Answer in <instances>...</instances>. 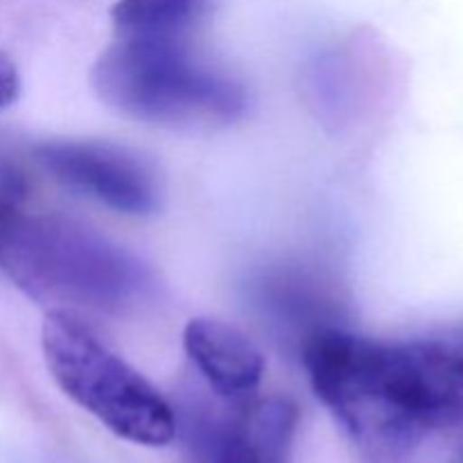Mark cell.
Instances as JSON below:
<instances>
[{
  "label": "cell",
  "mask_w": 463,
  "mask_h": 463,
  "mask_svg": "<svg viewBox=\"0 0 463 463\" xmlns=\"http://www.w3.org/2000/svg\"><path fill=\"white\" fill-rule=\"evenodd\" d=\"M301 357L319 401L369 450L463 423V328L380 342L330 326L303 339Z\"/></svg>",
  "instance_id": "cell-1"
},
{
  "label": "cell",
  "mask_w": 463,
  "mask_h": 463,
  "mask_svg": "<svg viewBox=\"0 0 463 463\" xmlns=\"http://www.w3.org/2000/svg\"><path fill=\"white\" fill-rule=\"evenodd\" d=\"M0 269L48 312L84 321L127 315L154 289L149 267L99 231L21 208L0 220Z\"/></svg>",
  "instance_id": "cell-2"
},
{
  "label": "cell",
  "mask_w": 463,
  "mask_h": 463,
  "mask_svg": "<svg viewBox=\"0 0 463 463\" xmlns=\"http://www.w3.org/2000/svg\"><path fill=\"white\" fill-rule=\"evenodd\" d=\"M90 84L120 116L167 129L229 125L247 109L242 81L199 57L190 41L113 36Z\"/></svg>",
  "instance_id": "cell-3"
},
{
  "label": "cell",
  "mask_w": 463,
  "mask_h": 463,
  "mask_svg": "<svg viewBox=\"0 0 463 463\" xmlns=\"http://www.w3.org/2000/svg\"><path fill=\"white\" fill-rule=\"evenodd\" d=\"M41 346L59 389L116 437L149 448L167 446L175 439L176 416L170 402L84 319L48 312Z\"/></svg>",
  "instance_id": "cell-4"
},
{
  "label": "cell",
  "mask_w": 463,
  "mask_h": 463,
  "mask_svg": "<svg viewBox=\"0 0 463 463\" xmlns=\"http://www.w3.org/2000/svg\"><path fill=\"white\" fill-rule=\"evenodd\" d=\"M34 156L57 184L125 215H149L161 203V176L154 163L125 145L48 140Z\"/></svg>",
  "instance_id": "cell-5"
},
{
  "label": "cell",
  "mask_w": 463,
  "mask_h": 463,
  "mask_svg": "<svg viewBox=\"0 0 463 463\" xmlns=\"http://www.w3.org/2000/svg\"><path fill=\"white\" fill-rule=\"evenodd\" d=\"M184 348L197 373L222 398L249 396L265 375L260 348L226 321L197 317L184 330Z\"/></svg>",
  "instance_id": "cell-6"
},
{
  "label": "cell",
  "mask_w": 463,
  "mask_h": 463,
  "mask_svg": "<svg viewBox=\"0 0 463 463\" xmlns=\"http://www.w3.org/2000/svg\"><path fill=\"white\" fill-rule=\"evenodd\" d=\"M297 410L288 401L258 402L242 414L215 423V463H285Z\"/></svg>",
  "instance_id": "cell-7"
},
{
  "label": "cell",
  "mask_w": 463,
  "mask_h": 463,
  "mask_svg": "<svg viewBox=\"0 0 463 463\" xmlns=\"http://www.w3.org/2000/svg\"><path fill=\"white\" fill-rule=\"evenodd\" d=\"M220 0H116L113 36L193 41Z\"/></svg>",
  "instance_id": "cell-8"
},
{
  "label": "cell",
  "mask_w": 463,
  "mask_h": 463,
  "mask_svg": "<svg viewBox=\"0 0 463 463\" xmlns=\"http://www.w3.org/2000/svg\"><path fill=\"white\" fill-rule=\"evenodd\" d=\"M321 285L324 283L301 271H279L260 279L258 301L265 310L274 312L279 319H285L297 328L303 342L317 330L337 326L330 319V303L335 301Z\"/></svg>",
  "instance_id": "cell-9"
},
{
  "label": "cell",
  "mask_w": 463,
  "mask_h": 463,
  "mask_svg": "<svg viewBox=\"0 0 463 463\" xmlns=\"http://www.w3.org/2000/svg\"><path fill=\"white\" fill-rule=\"evenodd\" d=\"M25 193L27 181L23 170L12 158L0 154V220L21 208Z\"/></svg>",
  "instance_id": "cell-10"
},
{
  "label": "cell",
  "mask_w": 463,
  "mask_h": 463,
  "mask_svg": "<svg viewBox=\"0 0 463 463\" xmlns=\"http://www.w3.org/2000/svg\"><path fill=\"white\" fill-rule=\"evenodd\" d=\"M18 90H21V77H18L16 63L7 54L0 52V109L9 107L18 98Z\"/></svg>",
  "instance_id": "cell-11"
},
{
  "label": "cell",
  "mask_w": 463,
  "mask_h": 463,
  "mask_svg": "<svg viewBox=\"0 0 463 463\" xmlns=\"http://www.w3.org/2000/svg\"><path fill=\"white\" fill-rule=\"evenodd\" d=\"M461 463H463V461H461Z\"/></svg>",
  "instance_id": "cell-12"
}]
</instances>
